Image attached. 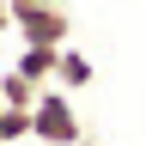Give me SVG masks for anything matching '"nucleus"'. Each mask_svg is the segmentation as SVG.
I'll use <instances>...</instances> for the list:
<instances>
[{
    "label": "nucleus",
    "mask_w": 146,
    "mask_h": 146,
    "mask_svg": "<svg viewBox=\"0 0 146 146\" xmlns=\"http://www.w3.org/2000/svg\"><path fill=\"white\" fill-rule=\"evenodd\" d=\"M79 134H85V128H79V116H73V91L43 85L36 104H31V140H43V146H73Z\"/></svg>",
    "instance_id": "1"
},
{
    "label": "nucleus",
    "mask_w": 146,
    "mask_h": 146,
    "mask_svg": "<svg viewBox=\"0 0 146 146\" xmlns=\"http://www.w3.org/2000/svg\"><path fill=\"white\" fill-rule=\"evenodd\" d=\"M12 31L25 43L61 49V43H73V12L67 6H43V0H12Z\"/></svg>",
    "instance_id": "2"
},
{
    "label": "nucleus",
    "mask_w": 146,
    "mask_h": 146,
    "mask_svg": "<svg viewBox=\"0 0 146 146\" xmlns=\"http://www.w3.org/2000/svg\"><path fill=\"white\" fill-rule=\"evenodd\" d=\"M55 85H61V91H85L91 85V61L73 43H61V55H55Z\"/></svg>",
    "instance_id": "3"
},
{
    "label": "nucleus",
    "mask_w": 146,
    "mask_h": 146,
    "mask_svg": "<svg viewBox=\"0 0 146 146\" xmlns=\"http://www.w3.org/2000/svg\"><path fill=\"white\" fill-rule=\"evenodd\" d=\"M55 55H61V49H49V43H25L12 67L25 73V79H36V85H55Z\"/></svg>",
    "instance_id": "4"
},
{
    "label": "nucleus",
    "mask_w": 146,
    "mask_h": 146,
    "mask_svg": "<svg viewBox=\"0 0 146 146\" xmlns=\"http://www.w3.org/2000/svg\"><path fill=\"white\" fill-rule=\"evenodd\" d=\"M36 91H43V85H36V79H25L18 67H6V73H0V104H12V110H31V104H36Z\"/></svg>",
    "instance_id": "5"
},
{
    "label": "nucleus",
    "mask_w": 146,
    "mask_h": 146,
    "mask_svg": "<svg viewBox=\"0 0 146 146\" xmlns=\"http://www.w3.org/2000/svg\"><path fill=\"white\" fill-rule=\"evenodd\" d=\"M18 140H31V110L0 104V146H18Z\"/></svg>",
    "instance_id": "6"
},
{
    "label": "nucleus",
    "mask_w": 146,
    "mask_h": 146,
    "mask_svg": "<svg viewBox=\"0 0 146 146\" xmlns=\"http://www.w3.org/2000/svg\"><path fill=\"white\" fill-rule=\"evenodd\" d=\"M0 31H12V0H0Z\"/></svg>",
    "instance_id": "7"
},
{
    "label": "nucleus",
    "mask_w": 146,
    "mask_h": 146,
    "mask_svg": "<svg viewBox=\"0 0 146 146\" xmlns=\"http://www.w3.org/2000/svg\"><path fill=\"white\" fill-rule=\"evenodd\" d=\"M73 146H98V140H85V134H79V140H73Z\"/></svg>",
    "instance_id": "8"
},
{
    "label": "nucleus",
    "mask_w": 146,
    "mask_h": 146,
    "mask_svg": "<svg viewBox=\"0 0 146 146\" xmlns=\"http://www.w3.org/2000/svg\"><path fill=\"white\" fill-rule=\"evenodd\" d=\"M43 6H67V0H43Z\"/></svg>",
    "instance_id": "9"
},
{
    "label": "nucleus",
    "mask_w": 146,
    "mask_h": 146,
    "mask_svg": "<svg viewBox=\"0 0 146 146\" xmlns=\"http://www.w3.org/2000/svg\"><path fill=\"white\" fill-rule=\"evenodd\" d=\"M18 146H43V140H18Z\"/></svg>",
    "instance_id": "10"
}]
</instances>
